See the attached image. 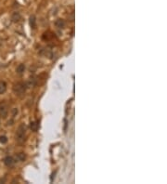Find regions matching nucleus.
Returning a JSON list of instances; mask_svg holds the SVG:
<instances>
[{"instance_id":"obj_8","label":"nucleus","mask_w":167,"mask_h":184,"mask_svg":"<svg viewBox=\"0 0 167 184\" xmlns=\"http://www.w3.org/2000/svg\"><path fill=\"white\" fill-rule=\"evenodd\" d=\"M30 25H31V27L33 29H34L35 26H36V19H35V17L33 16V15H32V16L30 17Z\"/></svg>"},{"instance_id":"obj_7","label":"nucleus","mask_w":167,"mask_h":184,"mask_svg":"<svg viewBox=\"0 0 167 184\" xmlns=\"http://www.w3.org/2000/svg\"><path fill=\"white\" fill-rule=\"evenodd\" d=\"M7 90V84L4 81H0V94H3Z\"/></svg>"},{"instance_id":"obj_10","label":"nucleus","mask_w":167,"mask_h":184,"mask_svg":"<svg viewBox=\"0 0 167 184\" xmlns=\"http://www.w3.org/2000/svg\"><path fill=\"white\" fill-rule=\"evenodd\" d=\"M30 128H31V130H32V131H33V132L37 131L38 124L36 123V122H31V124H30Z\"/></svg>"},{"instance_id":"obj_1","label":"nucleus","mask_w":167,"mask_h":184,"mask_svg":"<svg viewBox=\"0 0 167 184\" xmlns=\"http://www.w3.org/2000/svg\"><path fill=\"white\" fill-rule=\"evenodd\" d=\"M25 136H26V125L25 124H21L19 127L17 128L15 138L18 143H22L25 140Z\"/></svg>"},{"instance_id":"obj_12","label":"nucleus","mask_w":167,"mask_h":184,"mask_svg":"<svg viewBox=\"0 0 167 184\" xmlns=\"http://www.w3.org/2000/svg\"><path fill=\"white\" fill-rule=\"evenodd\" d=\"M8 142V138L6 136H0V143L2 144H5Z\"/></svg>"},{"instance_id":"obj_4","label":"nucleus","mask_w":167,"mask_h":184,"mask_svg":"<svg viewBox=\"0 0 167 184\" xmlns=\"http://www.w3.org/2000/svg\"><path fill=\"white\" fill-rule=\"evenodd\" d=\"M14 163H15V161L12 156H6L4 158V164L7 167H12Z\"/></svg>"},{"instance_id":"obj_5","label":"nucleus","mask_w":167,"mask_h":184,"mask_svg":"<svg viewBox=\"0 0 167 184\" xmlns=\"http://www.w3.org/2000/svg\"><path fill=\"white\" fill-rule=\"evenodd\" d=\"M55 25H56L58 28H59V29H63V28L65 27V21H64V20H62V19H58V20L56 21Z\"/></svg>"},{"instance_id":"obj_9","label":"nucleus","mask_w":167,"mask_h":184,"mask_svg":"<svg viewBox=\"0 0 167 184\" xmlns=\"http://www.w3.org/2000/svg\"><path fill=\"white\" fill-rule=\"evenodd\" d=\"M24 70H25L24 64H20V65H18V67L16 68L17 74H19V75H21V74L24 72Z\"/></svg>"},{"instance_id":"obj_6","label":"nucleus","mask_w":167,"mask_h":184,"mask_svg":"<svg viewBox=\"0 0 167 184\" xmlns=\"http://www.w3.org/2000/svg\"><path fill=\"white\" fill-rule=\"evenodd\" d=\"M11 20H12L13 22H18V21L21 20V14L20 12H13L12 15H11Z\"/></svg>"},{"instance_id":"obj_2","label":"nucleus","mask_w":167,"mask_h":184,"mask_svg":"<svg viewBox=\"0 0 167 184\" xmlns=\"http://www.w3.org/2000/svg\"><path fill=\"white\" fill-rule=\"evenodd\" d=\"M25 90H26V84L22 83V82H18L13 87V91L15 92V94L18 96L23 95L25 93Z\"/></svg>"},{"instance_id":"obj_11","label":"nucleus","mask_w":167,"mask_h":184,"mask_svg":"<svg viewBox=\"0 0 167 184\" xmlns=\"http://www.w3.org/2000/svg\"><path fill=\"white\" fill-rule=\"evenodd\" d=\"M17 159H18L19 161L23 162V161H25V159H26V155H25V153H19L17 154Z\"/></svg>"},{"instance_id":"obj_3","label":"nucleus","mask_w":167,"mask_h":184,"mask_svg":"<svg viewBox=\"0 0 167 184\" xmlns=\"http://www.w3.org/2000/svg\"><path fill=\"white\" fill-rule=\"evenodd\" d=\"M8 113V106L6 101L0 102V116L6 118Z\"/></svg>"}]
</instances>
